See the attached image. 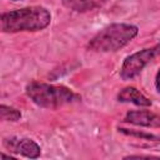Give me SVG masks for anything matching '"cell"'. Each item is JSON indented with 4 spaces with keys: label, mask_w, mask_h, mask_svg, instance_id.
<instances>
[{
    "label": "cell",
    "mask_w": 160,
    "mask_h": 160,
    "mask_svg": "<svg viewBox=\"0 0 160 160\" xmlns=\"http://www.w3.org/2000/svg\"><path fill=\"white\" fill-rule=\"evenodd\" d=\"M50 11L44 6H28L1 14L0 29L2 32L12 34L20 31H39L49 26Z\"/></svg>",
    "instance_id": "cell-1"
},
{
    "label": "cell",
    "mask_w": 160,
    "mask_h": 160,
    "mask_svg": "<svg viewBox=\"0 0 160 160\" xmlns=\"http://www.w3.org/2000/svg\"><path fill=\"white\" fill-rule=\"evenodd\" d=\"M28 98L40 108L58 109L80 100V96L64 85H52L48 82L31 81L26 85Z\"/></svg>",
    "instance_id": "cell-2"
},
{
    "label": "cell",
    "mask_w": 160,
    "mask_h": 160,
    "mask_svg": "<svg viewBox=\"0 0 160 160\" xmlns=\"http://www.w3.org/2000/svg\"><path fill=\"white\" fill-rule=\"evenodd\" d=\"M139 32L131 24H111L100 30L88 44L89 50L96 52H112L128 45Z\"/></svg>",
    "instance_id": "cell-3"
},
{
    "label": "cell",
    "mask_w": 160,
    "mask_h": 160,
    "mask_svg": "<svg viewBox=\"0 0 160 160\" xmlns=\"http://www.w3.org/2000/svg\"><path fill=\"white\" fill-rule=\"evenodd\" d=\"M158 55H160V42L151 48L142 49L138 52L129 55L122 62V66L120 69V76L124 80H130L138 76L144 70V68L150 64Z\"/></svg>",
    "instance_id": "cell-4"
},
{
    "label": "cell",
    "mask_w": 160,
    "mask_h": 160,
    "mask_svg": "<svg viewBox=\"0 0 160 160\" xmlns=\"http://www.w3.org/2000/svg\"><path fill=\"white\" fill-rule=\"evenodd\" d=\"M4 146L14 154H19L22 155L25 158H30V159H36L40 156L41 149L40 146L31 139L24 138V139H19L15 136L11 138H6L2 141Z\"/></svg>",
    "instance_id": "cell-5"
},
{
    "label": "cell",
    "mask_w": 160,
    "mask_h": 160,
    "mask_svg": "<svg viewBox=\"0 0 160 160\" xmlns=\"http://www.w3.org/2000/svg\"><path fill=\"white\" fill-rule=\"evenodd\" d=\"M129 124L145 126V128H160V115L148 110H131L128 111L124 119Z\"/></svg>",
    "instance_id": "cell-6"
},
{
    "label": "cell",
    "mask_w": 160,
    "mask_h": 160,
    "mask_svg": "<svg viewBox=\"0 0 160 160\" xmlns=\"http://www.w3.org/2000/svg\"><path fill=\"white\" fill-rule=\"evenodd\" d=\"M120 102H131L138 106H151V101L134 86H126L118 94Z\"/></svg>",
    "instance_id": "cell-7"
},
{
    "label": "cell",
    "mask_w": 160,
    "mask_h": 160,
    "mask_svg": "<svg viewBox=\"0 0 160 160\" xmlns=\"http://www.w3.org/2000/svg\"><path fill=\"white\" fill-rule=\"evenodd\" d=\"M109 0H62V4L78 12H86L92 11L104 6Z\"/></svg>",
    "instance_id": "cell-8"
},
{
    "label": "cell",
    "mask_w": 160,
    "mask_h": 160,
    "mask_svg": "<svg viewBox=\"0 0 160 160\" xmlns=\"http://www.w3.org/2000/svg\"><path fill=\"white\" fill-rule=\"evenodd\" d=\"M21 118V112L12 108V106H8L5 104H1L0 106V119L2 121H18Z\"/></svg>",
    "instance_id": "cell-9"
},
{
    "label": "cell",
    "mask_w": 160,
    "mask_h": 160,
    "mask_svg": "<svg viewBox=\"0 0 160 160\" xmlns=\"http://www.w3.org/2000/svg\"><path fill=\"white\" fill-rule=\"evenodd\" d=\"M119 131L122 132V134H126V135H130V136H136V138H140L142 140H154V141H159L160 138L154 135V134H150V132H144V131H138V130H132V129H125V128H119Z\"/></svg>",
    "instance_id": "cell-10"
},
{
    "label": "cell",
    "mask_w": 160,
    "mask_h": 160,
    "mask_svg": "<svg viewBox=\"0 0 160 160\" xmlns=\"http://www.w3.org/2000/svg\"><path fill=\"white\" fill-rule=\"evenodd\" d=\"M139 158H146V159L156 158V159H159V156H154V155H129V156H125L124 159H139Z\"/></svg>",
    "instance_id": "cell-11"
},
{
    "label": "cell",
    "mask_w": 160,
    "mask_h": 160,
    "mask_svg": "<svg viewBox=\"0 0 160 160\" xmlns=\"http://www.w3.org/2000/svg\"><path fill=\"white\" fill-rule=\"evenodd\" d=\"M155 88H156V91L160 94V69H159V71L156 72V76H155Z\"/></svg>",
    "instance_id": "cell-12"
},
{
    "label": "cell",
    "mask_w": 160,
    "mask_h": 160,
    "mask_svg": "<svg viewBox=\"0 0 160 160\" xmlns=\"http://www.w3.org/2000/svg\"><path fill=\"white\" fill-rule=\"evenodd\" d=\"M14 1H16V0H14Z\"/></svg>",
    "instance_id": "cell-13"
}]
</instances>
